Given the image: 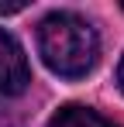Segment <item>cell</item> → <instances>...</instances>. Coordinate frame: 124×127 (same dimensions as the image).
<instances>
[{
	"instance_id": "cell-1",
	"label": "cell",
	"mask_w": 124,
	"mask_h": 127,
	"mask_svg": "<svg viewBox=\"0 0 124 127\" xmlns=\"http://www.w3.org/2000/svg\"><path fill=\"white\" fill-rule=\"evenodd\" d=\"M38 52L52 72H59L65 79H79L97 65L100 41H97V31L83 17L59 10L38 24Z\"/></svg>"
},
{
	"instance_id": "cell-2",
	"label": "cell",
	"mask_w": 124,
	"mask_h": 127,
	"mask_svg": "<svg viewBox=\"0 0 124 127\" xmlns=\"http://www.w3.org/2000/svg\"><path fill=\"white\" fill-rule=\"evenodd\" d=\"M31 83V72H28V59L21 52V45L0 28V93L3 96H17L24 93Z\"/></svg>"
},
{
	"instance_id": "cell-3",
	"label": "cell",
	"mask_w": 124,
	"mask_h": 127,
	"mask_svg": "<svg viewBox=\"0 0 124 127\" xmlns=\"http://www.w3.org/2000/svg\"><path fill=\"white\" fill-rule=\"evenodd\" d=\"M48 127H117V124L100 117L90 106H62L59 113L48 120Z\"/></svg>"
},
{
	"instance_id": "cell-4",
	"label": "cell",
	"mask_w": 124,
	"mask_h": 127,
	"mask_svg": "<svg viewBox=\"0 0 124 127\" xmlns=\"http://www.w3.org/2000/svg\"><path fill=\"white\" fill-rule=\"evenodd\" d=\"M24 10V3H0V14H17Z\"/></svg>"
},
{
	"instance_id": "cell-5",
	"label": "cell",
	"mask_w": 124,
	"mask_h": 127,
	"mask_svg": "<svg viewBox=\"0 0 124 127\" xmlns=\"http://www.w3.org/2000/svg\"><path fill=\"white\" fill-rule=\"evenodd\" d=\"M117 86H121V93H124V59H121V65H117Z\"/></svg>"
}]
</instances>
